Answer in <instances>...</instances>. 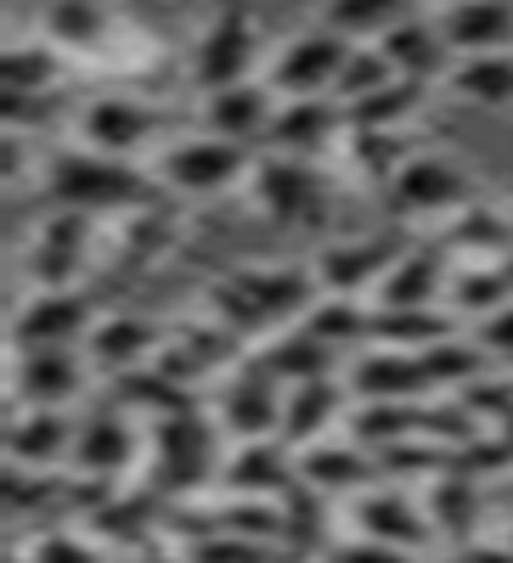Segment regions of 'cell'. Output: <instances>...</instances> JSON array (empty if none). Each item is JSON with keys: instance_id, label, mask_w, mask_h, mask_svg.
Returning <instances> with one entry per match:
<instances>
[{"instance_id": "obj_31", "label": "cell", "mask_w": 513, "mask_h": 563, "mask_svg": "<svg viewBox=\"0 0 513 563\" xmlns=\"http://www.w3.org/2000/svg\"><path fill=\"white\" fill-rule=\"evenodd\" d=\"M424 417H429V406H417V400H361L350 411V440L367 445L372 456H384L424 434Z\"/></svg>"}, {"instance_id": "obj_11", "label": "cell", "mask_w": 513, "mask_h": 563, "mask_svg": "<svg viewBox=\"0 0 513 563\" xmlns=\"http://www.w3.org/2000/svg\"><path fill=\"white\" fill-rule=\"evenodd\" d=\"M220 485L226 496L243 501H283L299 485V451H288L283 440H238L231 456L220 462Z\"/></svg>"}, {"instance_id": "obj_17", "label": "cell", "mask_w": 513, "mask_h": 563, "mask_svg": "<svg viewBox=\"0 0 513 563\" xmlns=\"http://www.w3.org/2000/svg\"><path fill=\"white\" fill-rule=\"evenodd\" d=\"M446 288H451V254L440 243H417L390 265V276L372 294V310H435Z\"/></svg>"}, {"instance_id": "obj_34", "label": "cell", "mask_w": 513, "mask_h": 563, "mask_svg": "<svg viewBox=\"0 0 513 563\" xmlns=\"http://www.w3.org/2000/svg\"><path fill=\"white\" fill-rule=\"evenodd\" d=\"M446 305H451V316L480 321V327H485L496 310H507V305H513V282H507V271H502V265H462V271H451Z\"/></svg>"}, {"instance_id": "obj_54", "label": "cell", "mask_w": 513, "mask_h": 563, "mask_svg": "<svg viewBox=\"0 0 513 563\" xmlns=\"http://www.w3.org/2000/svg\"><path fill=\"white\" fill-rule=\"evenodd\" d=\"M502 271H507V282H513V254H507V260H502Z\"/></svg>"}, {"instance_id": "obj_32", "label": "cell", "mask_w": 513, "mask_h": 563, "mask_svg": "<svg viewBox=\"0 0 513 563\" xmlns=\"http://www.w3.org/2000/svg\"><path fill=\"white\" fill-rule=\"evenodd\" d=\"M446 254H469L474 265H502L513 254V214H496L485 203L457 209L446 225Z\"/></svg>"}, {"instance_id": "obj_9", "label": "cell", "mask_w": 513, "mask_h": 563, "mask_svg": "<svg viewBox=\"0 0 513 563\" xmlns=\"http://www.w3.org/2000/svg\"><path fill=\"white\" fill-rule=\"evenodd\" d=\"M97 310L79 288H34L12 310V350H85Z\"/></svg>"}, {"instance_id": "obj_22", "label": "cell", "mask_w": 513, "mask_h": 563, "mask_svg": "<svg viewBox=\"0 0 513 563\" xmlns=\"http://www.w3.org/2000/svg\"><path fill=\"white\" fill-rule=\"evenodd\" d=\"M271 119H276V90L265 79H249V85H226L215 97H204V113L198 124L220 141H238V147H254V141L271 135Z\"/></svg>"}, {"instance_id": "obj_24", "label": "cell", "mask_w": 513, "mask_h": 563, "mask_svg": "<svg viewBox=\"0 0 513 563\" xmlns=\"http://www.w3.org/2000/svg\"><path fill=\"white\" fill-rule=\"evenodd\" d=\"M339 417H345V389L334 378L288 384L283 389V429H276V440H283L288 451H310L321 440H334Z\"/></svg>"}, {"instance_id": "obj_50", "label": "cell", "mask_w": 513, "mask_h": 563, "mask_svg": "<svg viewBox=\"0 0 513 563\" xmlns=\"http://www.w3.org/2000/svg\"><path fill=\"white\" fill-rule=\"evenodd\" d=\"M480 344H485L491 355H513V305L496 310V316L480 327Z\"/></svg>"}, {"instance_id": "obj_14", "label": "cell", "mask_w": 513, "mask_h": 563, "mask_svg": "<svg viewBox=\"0 0 513 563\" xmlns=\"http://www.w3.org/2000/svg\"><path fill=\"white\" fill-rule=\"evenodd\" d=\"M85 350H12V411L18 406H52L63 411L85 389Z\"/></svg>"}, {"instance_id": "obj_44", "label": "cell", "mask_w": 513, "mask_h": 563, "mask_svg": "<svg viewBox=\"0 0 513 563\" xmlns=\"http://www.w3.org/2000/svg\"><path fill=\"white\" fill-rule=\"evenodd\" d=\"M305 327H310L316 339H328V344L367 339V310H361V299H334V294H321V299L305 310Z\"/></svg>"}, {"instance_id": "obj_55", "label": "cell", "mask_w": 513, "mask_h": 563, "mask_svg": "<svg viewBox=\"0 0 513 563\" xmlns=\"http://www.w3.org/2000/svg\"><path fill=\"white\" fill-rule=\"evenodd\" d=\"M435 7H440V12H446V7H462V0H435Z\"/></svg>"}, {"instance_id": "obj_51", "label": "cell", "mask_w": 513, "mask_h": 563, "mask_svg": "<svg viewBox=\"0 0 513 563\" xmlns=\"http://www.w3.org/2000/svg\"><path fill=\"white\" fill-rule=\"evenodd\" d=\"M457 552L469 558V563H513V547H507V541H502V547H496V541H469V547H457Z\"/></svg>"}, {"instance_id": "obj_37", "label": "cell", "mask_w": 513, "mask_h": 563, "mask_svg": "<svg viewBox=\"0 0 513 563\" xmlns=\"http://www.w3.org/2000/svg\"><path fill=\"white\" fill-rule=\"evenodd\" d=\"M57 52L52 45H34V40H12L7 57H0V85H7V97H52L57 85Z\"/></svg>"}, {"instance_id": "obj_41", "label": "cell", "mask_w": 513, "mask_h": 563, "mask_svg": "<svg viewBox=\"0 0 513 563\" xmlns=\"http://www.w3.org/2000/svg\"><path fill=\"white\" fill-rule=\"evenodd\" d=\"M345 153H350V164H356L361 175L384 180V186H390V180L401 175V164L412 158L401 130H350V135H345Z\"/></svg>"}, {"instance_id": "obj_53", "label": "cell", "mask_w": 513, "mask_h": 563, "mask_svg": "<svg viewBox=\"0 0 513 563\" xmlns=\"http://www.w3.org/2000/svg\"><path fill=\"white\" fill-rule=\"evenodd\" d=\"M7 563H34V558H29V552H12V558H7Z\"/></svg>"}, {"instance_id": "obj_43", "label": "cell", "mask_w": 513, "mask_h": 563, "mask_svg": "<svg viewBox=\"0 0 513 563\" xmlns=\"http://www.w3.org/2000/svg\"><path fill=\"white\" fill-rule=\"evenodd\" d=\"M395 79H401V74L390 68V57L379 52V45H356L350 63H345V74H339V85H334V102L350 108V102L372 97V90H384V85H395Z\"/></svg>"}, {"instance_id": "obj_49", "label": "cell", "mask_w": 513, "mask_h": 563, "mask_svg": "<svg viewBox=\"0 0 513 563\" xmlns=\"http://www.w3.org/2000/svg\"><path fill=\"white\" fill-rule=\"evenodd\" d=\"M7 130H18V135H29V130H40L45 119H52V97H7Z\"/></svg>"}, {"instance_id": "obj_10", "label": "cell", "mask_w": 513, "mask_h": 563, "mask_svg": "<svg viewBox=\"0 0 513 563\" xmlns=\"http://www.w3.org/2000/svg\"><path fill=\"white\" fill-rule=\"evenodd\" d=\"M159 135H164V113L135 97H97L79 113V147L108 153V158H135Z\"/></svg>"}, {"instance_id": "obj_4", "label": "cell", "mask_w": 513, "mask_h": 563, "mask_svg": "<svg viewBox=\"0 0 513 563\" xmlns=\"http://www.w3.org/2000/svg\"><path fill=\"white\" fill-rule=\"evenodd\" d=\"M159 186L175 198H209V192H226V186H238L254 175V153L238 147V141H220L209 130L186 135V141H170L153 164Z\"/></svg>"}, {"instance_id": "obj_27", "label": "cell", "mask_w": 513, "mask_h": 563, "mask_svg": "<svg viewBox=\"0 0 513 563\" xmlns=\"http://www.w3.org/2000/svg\"><path fill=\"white\" fill-rule=\"evenodd\" d=\"M350 389H356V400H424V395H429L424 355L372 344V350L356 361V372H350Z\"/></svg>"}, {"instance_id": "obj_45", "label": "cell", "mask_w": 513, "mask_h": 563, "mask_svg": "<svg viewBox=\"0 0 513 563\" xmlns=\"http://www.w3.org/2000/svg\"><path fill=\"white\" fill-rule=\"evenodd\" d=\"M457 406L469 411L485 434H496L513 422V378H480L469 389H457Z\"/></svg>"}, {"instance_id": "obj_15", "label": "cell", "mask_w": 513, "mask_h": 563, "mask_svg": "<svg viewBox=\"0 0 513 563\" xmlns=\"http://www.w3.org/2000/svg\"><path fill=\"white\" fill-rule=\"evenodd\" d=\"M350 525L361 541H379V547H401V552H424L435 541L429 525V507L412 501L401 490H361L350 507Z\"/></svg>"}, {"instance_id": "obj_52", "label": "cell", "mask_w": 513, "mask_h": 563, "mask_svg": "<svg viewBox=\"0 0 513 563\" xmlns=\"http://www.w3.org/2000/svg\"><path fill=\"white\" fill-rule=\"evenodd\" d=\"M135 563H198L193 552H175V547H142V558Z\"/></svg>"}, {"instance_id": "obj_57", "label": "cell", "mask_w": 513, "mask_h": 563, "mask_svg": "<svg viewBox=\"0 0 513 563\" xmlns=\"http://www.w3.org/2000/svg\"><path fill=\"white\" fill-rule=\"evenodd\" d=\"M507 547H513V530H507Z\"/></svg>"}, {"instance_id": "obj_5", "label": "cell", "mask_w": 513, "mask_h": 563, "mask_svg": "<svg viewBox=\"0 0 513 563\" xmlns=\"http://www.w3.org/2000/svg\"><path fill=\"white\" fill-rule=\"evenodd\" d=\"M356 45L345 34H334L328 23H316V29H299L283 52L271 57L265 68V85L276 90V102H299V97H334V85L345 74Z\"/></svg>"}, {"instance_id": "obj_8", "label": "cell", "mask_w": 513, "mask_h": 563, "mask_svg": "<svg viewBox=\"0 0 513 563\" xmlns=\"http://www.w3.org/2000/svg\"><path fill=\"white\" fill-rule=\"evenodd\" d=\"M215 422L231 440H271L283 429V384L254 355H243L215 389Z\"/></svg>"}, {"instance_id": "obj_47", "label": "cell", "mask_w": 513, "mask_h": 563, "mask_svg": "<svg viewBox=\"0 0 513 563\" xmlns=\"http://www.w3.org/2000/svg\"><path fill=\"white\" fill-rule=\"evenodd\" d=\"M34 563H102L97 547H90L79 530H40L34 547H29Z\"/></svg>"}, {"instance_id": "obj_29", "label": "cell", "mask_w": 513, "mask_h": 563, "mask_svg": "<svg viewBox=\"0 0 513 563\" xmlns=\"http://www.w3.org/2000/svg\"><path fill=\"white\" fill-rule=\"evenodd\" d=\"M424 507H429L435 536H446L451 547H469V536H474V525H480L485 496H480V479H474V474H462V467H446V474L429 479Z\"/></svg>"}, {"instance_id": "obj_2", "label": "cell", "mask_w": 513, "mask_h": 563, "mask_svg": "<svg viewBox=\"0 0 513 563\" xmlns=\"http://www.w3.org/2000/svg\"><path fill=\"white\" fill-rule=\"evenodd\" d=\"M40 186L57 209H79V214H135V209H153L170 192L159 186V175H142L124 158L108 153H90V147H63L40 164Z\"/></svg>"}, {"instance_id": "obj_21", "label": "cell", "mask_w": 513, "mask_h": 563, "mask_svg": "<svg viewBox=\"0 0 513 563\" xmlns=\"http://www.w3.org/2000/svg\"><path fill=\"white\" fill-rule=\"evenodd\" d=\"M130 462H135V417L119 411V406L90 411L79 422V434H74V467H79V479L113 485L119 474H130Z\"/></svg>"}, {"instance_id": "obj_30", "label": "cell", "mask_w": 513, "mask_h": 563, "mask_svg": "<svg viewBox=\"0 0 513 563\" xmlns=\"http://www.w3.org/2000/svg\"><path fill=\"white\" fill-rule=\"evenodd\" d=\"M254 361L271 372L276 384H310V378H328V366H334V344L328 339H316L310 327H283V333H271V344L254 350Z\"/></svg>"}, {"instance_id": "obj_25", "label": "cell", "mask_w": 513, "mask_h": 563, "mask_svg": "<svg viewBox=\"0 0 513 563\" xmlns=\"http://www.w3.org/2000/svg\"><path fill=\"white\" fill-rule=\"evenodd\" d=\"M372 45H379V52L390 57V68H395L401 79L435 85V79L451 74V45H446V34H440V18H417V12H406L384 40H372Z\"/></svg>"}, {"instance_id": "obj_1", "label": "cell", "mask_w": 513, "mask_h": 563, "mask_svg": "<svg viewBox=\"0 0 513 563\" xmlns=\"http://www.w3.org/2000/svg\"><path fill=\"white\" fill-rule=\"evenodd\" d=\"M316 271L310 265H243L226 271L209 288V321H220L238 339H260V333H283V327L305 321V310L316 305Z\"/></svg>"}, {"instance_id": "obj_3", "label": "cell", "mask_w": 513, "mask_h": 563, "mask_svg": "<svg viewBox=\"0 0 513 563\" xmlns=\"http://www.w3.org/2000/svg\"><path fill=\"white\" fill-rule=\"evenodd\" d=\"M220 467V422L193 411H175L153 422V462H148V490L153 496H186Z\"/></svg>"}, {"instance_id": "obj_46", "label": "cell", "mask_w": 513, "mask_h": 563, "mask_svg": "<svg viewBox=\"0 0 513 563\" xmlns=\"http://www.w3.org/2000/svg\"><path fill=\"white\" fill-rule=\"evenodd\" d=\"M198 563H283V547H265V541H243V536H209L198 547H186Z\"/></svg>"}, {"instance_id": "obj_13", "label": "cell", "mask_w": 513, "mask_h": 563, "mask_svg": "<svg viewBox=\"0 0 513 563\" xmlns=\"http://www.w3.org/2000/svg\"><path fill=\"white\" fill-rule=\"evenodd\" d=\"M469 175L440 153H412L401 164V175L390 180V203L395 214H457L469 209Z\"/></svg>"}, {"instance_id": "obj_6", "label": "cell", "mask_w": 513, "mask_h": 563, "mask_svg": "<svg viewBox=\"0 0 513 563\" xmlns=\"http://www.w3.org/2000/svg\"><path fill=\"white\" fill-rule=\"evenodd\" d=\"M254 63H260V23L249 7H220L198 45H193V85L204 90V97H215V90L226 85H249L254 79Z\"/></svg>"}, {"instance_id": "obj_19", "label": "cell", "mask_w": 513, "mask_h": 563, "mask_svg": "<svg viewBox=\"0 0 513 563\" xmlns=\"http://www.w3.org/2000/svg\"><path fill=\"white\" fill-rule=\"evenodd\" d=\"M159 350H164V339L153 333L142 316H124V310L97 316V327H90V339H85V361H90V372H102L108 384L124 378V372L153 366Z\"/></svg>"}, {"instance_id": "obj_28", "label": "cell", "mask_w": 513, "mask_h": 563, "mask_svg": "<svg viewBox=\"0 0 513 563\" xmlns=\"http://www.w3.org/2000/svg\"><path fill=\"white\" fill-rule=\"evenodd\" d=\"M372 474H379V456L356 440H321L299 451V485H310L316 496H361Z\"/></svg>"}, {"instance_id": "obj_40", "label": "cell", "mask_w": 513, "mask_h": 563, "mask_svg": "<svg viewBox=\"0 0 513 563\" xmlns=\"http://www.w3.org/2000/svg\"><path fill=\"white\" fill-rule=\"evenodd\" d=\"M485 361L491 350L485 344H469V339H440L424 350V372H429V389H469L485 378Z\"/></svg>"}, {"instance_id": "obj_39", "label": "cell", "mask_w": 513, "mask_h": 563, "mask_svg": "<svg viewBox=\"0 0 513 563\" xmlns=\"http://www.w3.org/2000/svg\"><path fill=\"white\" fill-rule=\"evenodd\" d=\"M45 40L68 45V52H97L108 40V12L97 0H52L45 7Z\"/></svg>"}, {"instance_id": "obj_36", "label": "cell", "mask_w": 513, "mask_h": 563, "mask_svg": "<svg viewBox=\"0 0 513 563\" xmlns=\"http://www.w3.org/2000/svg\"><path fill=\"white\" fill-rule=\"evenodd\" d=\"M401 18H406V0H328V7H321V23L334 34H345L350 45L384 40Z\"/></svg>"}, {"instance_id": "obj_16", "label": "cell", "mask_w": 513, "mask_h": 563, "mask_svg": "<svg viewBox=\"0 0 513 563\" xmlns=\"http://www.w3.org/2000/svg\"><path fill=\"white\" fill-rule=\"evenodd\" d=\"M350 124H345V108L334 97H299V102H276V119H271V153L283 158H316L328 153L334 141H345Z\"/></svg>"}, {"instance_id": "obj_18", "label": "cell", "mask_w": 513, "mask_h": 563, "mask_svg": "<svg viewBox=\"0 0 513 563\" xmlns=\"http://www.w3.org/2000/svg\"><path fill=\"white\" fill-rule=\"evenodd\" d=\"M85 249H90V214L79 209H52L40 225V238L29 249V276L34 288H74L85 271Z\"/></svg>"}, {"instance_id": "obj_38", "label": "cell", "mask_w": 513, "mask_h": 563, "mask_svg": "<svg viewBox=\"0 0 513 563\" xmlns=\"http://www.w3.org/2000/svg\"><path fill=\"white\" fill-rule=\"evenodd\" d=\"M424 90L429 85H417V79H395L384 90H372V97L350 102L345 108V124L350 130H406V119L417 113V102H424Z\"/></svg>"}, {"instance_id": "obj_20", "label": "cell", "mask_w": 513, "mask_h": 563, "mask_svg": "<svg viewBox=\"0 0 513 563\" xmlns=\"http://www.w3.org/2000/svg\"><path fill=\"white\" fill-rule=\"evenodd\" d=\"M243 361V339L226 333L220 321H204V327H186V333H175L164 350H159V372L164 378H175L181 389H198L204 378H215V372L238 366Z\"/></svg>"}, {"instance_id": "obj_33", "label": "cell", "mask_w": 513, "mask_h": 563, "mask_svg": "<svg viewBox=\"0 0 513 563\" xmlns=\"http://www.w3.org/2000/svg\"><path fill=\"white\" fill-rule=\"evenodd\" d=\"M367 339L384 350H412L424 355L429 344L451 339V310H367Z\"/></svg>"}, {"instance_id": "obj_56", "label": "cell", "mask_w": 513, "mask_h": 563, "mask_svg": "<svg viewBox=\"0 0 513 563\" xmlns=\"http://www.w3.org/2000/svg\"><path fill=\"white\" fill-rule=\"evenodd\" d=\"M446 563H469V558H462V552H451V558H446Z\"/></svg>"}, {"instance_id": "obj_23", "label": "cell", "mask_w": 513, "mask_h": 563, "mask_svg": "<svg viewBox=\"0 0 513 563\" xmlns=\"http://www.w3.org/2000/svg\"><path fill=\"white\" fill-rule=\"evenodd\" d=\"M74 434H79V422H68L63 411H52V406H18L12 429H7V462L52 474V467L74 462Z\"/></svg>"}, {"instance_id": "obj_35", "label": "cell", "mask_w": 513, "mask_h": 563, "mask_svg": "<svg viewBox=\"0 0 513 563\" xmlns=\"http://www.w3.org/2000/svg\"><path fill=\"white\" fill-rule=\"evenodd\" d=\"M446 85L462 102L480 108H507L513 102V52H485V57H457Z\"/></svg>"}, {"instance_id": "obj_7", "label": "cell", "mask_w": 513, "mask_h": 563, "mask_svg": "<svg viewBox=\"0 0 513 563\" xmlns=\"http://www.w3.org/2000/svg\"><path fill=\"white\" fill-rule=\"evenodd\" d=\"M249 198L276 225H316L321 214H328V180H321L316 164H305V158L265 153V158H254Z\"/></svg>"}, {"instance_id": "obj_26", "label": "cell", "mask_w": 513, "mask_h": 563, "mask_svg": "<svg viewBox=\"0 0 513 563\" xmlns=\"http://www.w3.org/2000/svg\"><path fill=\"white\" fill-rule=\"evenodd\" d=\"M440 34L451 45V57L513 52V0H462V7H446Z\"/></svg>"}, {"instance_id": "obj_48", "label": "cell", "mask_w": 513, "mask_h": 563, "mask_svg": "<svg viewBox=\"0 0 513 563\" xmlns=\"http://www.w3.org/2000/svg\"><path fill=\"white\" fill-rule=\"evenodd\" d=\"M321 563H417V552H401V547H379V541L350 536V541L328 547V558H321Z\"/></svg>"}, {"instance_id": "obj_42", "label": "cell", "mask_w": 513, "mask_h": 563, "mask_svg": "<svg viewBox=\"0 0 513 563\" xmlns=\"http://www.w3.org/2000/svg\"><path fill=\"white\" fill-rule=\"evenodd\" d=\"M170 243H175V203H170V198L153 203V209H135V214L124 220V260H130V265L159 260Z\"/></svg>"}, {"instance_id": "obj_12", "label": "cell", "mask_w": 513, "mask_h": 563, "mask_svg": "<svg viewBox=\"0 0 513 563\" xmlns=\"http://www.w3.org/2000/svg\"><path fill=\"white\" fill-rule=\"evenodd\" d=\"M401 238H367V243H334L310 260L316 271V288L334 294V299H372L379 282L390 276V265L401 260Z\"/></svg>"}]
</instances>
